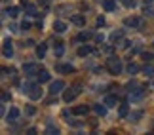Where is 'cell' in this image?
I'll return each mask as SVG.
<instances>
[{"label":"cell","mask_w":154,"mask_h":135,"mask_svg":"<svg viewBox=\"0 0 154 135\" xmlns=\"http://www.w3.org/2000/svg\"><path fill=\"white\" fill-rule=\"evenodd\" d=\"M112 40H114V42H116V40H120L122 38V31H116V32H112V36H110Z\"/></svg>","instance_id":"f1b7e54d"},{"label":"cell","mask_w":154,"mask_h":135,"mask_svg":"<svg viewBox=\"0 0 154 135\" xmlns=\"http://www.w3.org/2000/svg\"><path fill=\"white\" fill-rule=\"evenodd\" d=\"M38 82H40V84H46V82H50V72H48L46 69L38 70Z\"/></svg>","instance_id":"ba28073f"},{"label":"cell","mask_w":154,"mask_h":135,"mask_svg":"<svg viewBox=\"0 0 154 135\" xmlns=\"http://www.w3.org/2000/svg\"><path fill=\"white\" fill-rule=\"evenodd\" d=\"M17 118H19V109L11 107V109H10V112L6 114V120H8V122H15Z\"/></svg>","instance_id":"8992f818"},{"label":"cell","mask_w":154,"mask_h":135,"mask_svg":"<svg viewBox=\"0 0 154 135\" xmlns=\"http://www.w3.org/2000/svg\"><path fill=\"white\" fill-rule=\"evenodd\" d=\"M103 6H105V10H106V11H114L116 2H114V0H103Z\"/></svg>","instance_id":"ac0fdd59"},{"label":"cell","mask_w":154,"mask_h":135,"mask_svg":"<svg viewBox=\"0 0 154 135\" xmlns=\"http://www.w3.org/2000/svg\"><path fill=\"white\" fill-rule=\"evenodd\" d=\"M53 29H55V32H65L67 31V25H65L63 21H55L53 23Z\"/></svg>","instance_id":"e0dca14e"},{"label":"cell","mask_w":154,"mask_h":135,"mask_svg":"<svg viewBox=\"0 0 154 135\" xmlns=\"http://www.w3.org/2000/svg\"><path fill=\"white\" fill-rule=\"evenodd\" d=\"M34 44V40H27V42H23V46H32Z\"/></svg>","instance_id":"f35d334b"},{"label":"cell","mask_w":154,"mask_h":135,"mask_svg":"<svg viewBox=\"0 0 154 135\" xmlns=\"http://www.w3.org/2000/svg\"><path fill=\"white\" fill-rule=\"evenodd\" d=\"M53 54H55V57H61L65 54V46L61 42H57V40H55V46H53Z\"/></svg>","instance_id":"30bf717a"},{"label":"cell","mask_w":154,"mask_h":135,"mask_svg":"<svg viewBox=\"0 0 154 135\" xmlns=\"http://www.w3.org/2000/svg\"><path fill=\"white\" fill-rule=\"evenodd\" d=\"M143 95H145V90L143 87H135V90H131L129 91V101H139V99H143Z\"/></svg>","instance_id":"277c9868"},{"label":"cell","mask_w":154,"mask_h":135,"mask_svg":"<svg viewBox=\"0 0 154 135\" xmlns=\"http://www.w3.org/2000/svg\"><path fill=\"white\" fill-rule=\"evenodd\" d=\"M126 25L128 27H139L141 25V19H139V17H128V19H126Z\"/></svg>","instance_id":"5bb4252c"},{"label":"cell","mask_w":154,"mask_h":135,"mask_svg":"<svg viewBox=\"0 0 154 135\" xmlns=\"http://www.w3.org/2000/svg\"><path fill=\"white\" fill-rule=\"evenodd\" d=\"M128 72L131 74V76L137 74L139 72V65H137V63H129V65H128Z\"/></svg>","instance_id":"7402d4cb"},{"label":"cell","mask_w":154,"mask_h":135,"mask_svg":"<svg viewBox=\"0 0 154 135\" xmlns=\"http://www.w3.org/2000/svg\"><path fill=\"white\" fill-rule=\"evenodd\" d=\"M152 2V0H145V4H150Z\"/></svg>","instance_id":"60d3db41"},{"label":"cell","mask_w":154,"mask_h":135,"mask_svg":"<svg viewBox=\"0 0 154 135\" xmlns=\"http://www.w3.org/2000/svg\"><path fill=\"white\" fill-rule=\"evenodd\" d=\"M70 23H74V25L82 27V25H84V23H86V19H84V17H82V15H72V17H70Z\"/></svg>","instance_id":"2e32d148"},{"label":"cell","mask_w":154,"mask_h":135,"mask_svg":"<svg viewBox=\"0 0 154 135\" xmlns=\"http://www.w3.org/2000/svg\"><path fill=\"white\" fill-rule=\"evenodd\" d=\"M122 2L126 4V6H133V0H122Z\"/></svg>","instance_id":"74e56055"},{"label":"cell","mask_w":154,"mask_h":135,"mask_svg":"<svg viewBox=\"0 0 154 135\" xmlns=\"http://www.w3.org/2000/svg\"><path fill=\"white\" fill-rule=\"evenodd\" d=\"M29 95H31V99H40V97H42V90H40V86L34 84L32 90L29 91Z\"/></svg>","instance_id":"9c48e42d"},{"label":"cell","mask_w":154,"mask_h":135,"mask_svg":"<svg viewBox=\"0 0 154 135\" xmlns=\"http://www.w3.org/2000/svg\"><path fill=\"white\" fill-rule=\"evenodd\" d=\"M141 116H143V112H141V110H137V112H133L131 116H129V118H131V120H135V122H137V120L141 118Z\"/></svg>","instance_id":"83f0119b"},{"label":"cell","mask_w":154,"mask_h":135,"mask_svg":"<svg viewBox=\"0 0 154 135\" xmlns=\"http://www.w3.org/2000/svg\"><path fill=\"white\" fill-rule=\"evenodd\" d=\"M6 14H8L10 17H17V14H19V8H17V6H11V8L6 10Z\"/></svg>","instance_id":"cb8c5ba5"},{"label":"cell","mask_w":154,"mask_h":135,"mask_svg":"<svg viewBox=\"0 0 154 135\" xmlns=\"http://www.w3.org/2000/svg\"><path fill=\"white\" fill-rule=\"evenodd\" d=\"M91 51H93V50L90 48V46H82V48H78V55H80V57H86L88 54H91Z\"/></svg>","instance_id":"d6986e66"},{"label":"cell","mask_w":154,"mask_h":135,"mask_svg":"<svg viewBox=\"0 0 154 135\" xmlns=\"http://www.w3.org/2000/svg\"><path fill=\"white\" fill-rule=\"evenodd\" d=\"M145 74L146 76H154V69L152 67H145Z\"/></svg>","instance_id":"1f68e13d"},{"label":"cell","mask_w":154,"mask_h":135,"mask_svg":"<svg viewBox=\"0 0 154 135\" xmlns=\"http://www.w3.org/2000/svg\"><path fill=\"white\" fill-rule=\"evenodd\" d=\"M21 27L27 31V29H31V23H29V21H23V23H21Z\"/></svg>","instance_id":"e575fe53"},{"label":"cell","mask_w":154,"mask_h":135,"mask_svg":"<svg viewBox=\"0 0 154 135\" xmlns=\"http://www.w3.org/2000/svg\"><path fill=\"white\" fill-rule=\"evenodd\" d=\"M63 87H65V82L63 80H55V82H51V86H50V93L51 95H57V93L63 91Z\"/></svg>","instance_id":"3957f363"},{"label":"cell","mask_w":154,"mask_h":135,"mask_svg":"<svg viewBox=\"0 0 154 135\" xmlns=\"http://www.w3.org/2000/svg\"><path fill=\"white\" fill-rule=\"evenodd\" d=\"M106 69H109L110 74H120L122 72V61L118 59V57H109V61H106Z\"/></svg>","instance_id":"6da1fadb"},{"label":"cell","mask_w":154,"mask_h":135,"mask_svg":"<svg viewBox=\"0 0 154 135\" xmlns=\"http://www.w3.org/2000/svg\"><path fill=\"white\" fill-rule=\"evenodd\" d=\"M34 133H36V130H34V127H29V130H27V135H34Z\"/></svg>","instance_id":"8d00e7d4"},{"label":"cell","mask_w":154,"mask_h":135,"mask_svg":"<svg viewBox=\"0 0 154 135\" xmlns=\"http://www.w3.org/2000/svg\"><path fill=\"white\" fill-rule=\"evenodd\" d=\"M128 114H129V107L126 103H122L120 109H118V116H120V118H128Z\"/></svg>","instance_id":"8fae6325"},{"label":"cell","mask_w":154,"mask_h":135,"mask_svg":"<svg viewBox=\"0 0 154 135\" xmlns=\"http://www.w3.org/2000/svg\"><path fill=\"white\" fill-rule=\"evenodd\" d=\"M50 2H51V0H40V4H44V6H48Z\"/></svg>","instance_id":"ab89813d"},{"label":"cell","mask_w":154,"mask_h":135,"mask_svg":"<svg viewBox=\"0 0 154 135\" xmlns=\"http://www.w3.org/2000/svg\"><path fill=\"white\" fill-rule=\"evenodd\" d=\"M88 107H84V105H80V107H76V109H72V114H76V116H86L88 114Z\"/></svg>","instance_id":"7c38bea8"},{"label":"cell","mask_w":154,"mask_h":135,"mask_svg":"<svg viewBox=\"0 0 154 135\" xmlns=\"http://www.w3.org/2000/svg\"><path fill=\"white\" fill-rule=\"evenodd\" d=\"M34 112H36V110H34V107H27V109H25V114H27V116H32Z\"/></svg>","instance_id":"f546056e"},{"label":"cell","mask_w":154,"mask_h":135,"mask_svg":"<svg viewBox=\"0 0 154 135\" xmlns=\"http://www.w3.org/2000/svg\"><path fill=\"white\" fill-rule=\"evenodd\" d=\"M8 101H10V93L4 91V93H2V103H8Z\"/></svg>","instance_id":"836d02e7"},{"label":"cell","mask_w":154,"mask_h":135,"mask_svg":"<svg viewBox=\"0 0 154 135\" xmlns=\"http://www.w3.org/2000/svg\"><path fill=\"white\" fill-rule=\"evenodd\" d=\"M82 91V87L80 86H74V87H70V90H67L63 93V101L65 103H70V101H74L76 97H78V93Z\"/></svg>","instance_id":"7a4b0ae2"},{"label":"cell","mask_w":154,"mask_h":135,"mask_svg":"<svg viewBox=\"0 0 154 135\" xmlns=\"http://www.w3.org/2000/svg\"><path fill=\"white\" fill-rule=\"evenodd\" d=\"M23 72H25V74H29V76H32L34 72H38V67L34 65V63H27V65L23 67Z\"/></svg>","instance_id":"52a82bcc"},{"label":"cell","mask_w":154,"mask_h":135,"mask_svg":"<svg viewBox=\"0 0 154 135\" xmlns=\"http://www.w3.org/2000/svg\"><path fill=\"white\" fill-rule=\"evenodd\" d=\"M11 54H14L11 42H10V38H6V40H4V46H2V55H4V57H11Z\"/></svg>","instance_id":"5b68a950"},{"label":"cell","mask_w":154,"mask_h":135,"mask_svg":"<svg viewBox=\"0 0 154 135\" xmlns=\"http://www.w3.org/2000/svg\"><path fill=\"white\" fill-rule=\"evenodd\" d=\"M135 87H139V84H137V82H129V84H128V91L135 90Z\"/></svg>","instance_id":"4dcf8cb0"},{"label":"cell","mask_w":154,"mask_h":135,"mask_svg":"<svg viewBox=\"0 0 154 135\" xmlns=\"http://www.w3.org/2000/svg\"><path fill=\"white\" fill-rule=\"evenodd\" d=\"M46 133H48V135H57L59 130H57V127H53V126H48V127H46Z\"/></svg>","instance_id":"484cf974"},{"label":"cell","mask_w":154,"mask_h":135,"mask_svg":"<svg viewBox=\"0 0 154 135\" xmlns=\"http://www.w3.org/2000/svg\"><path fill=\"white\" fill-rule=\"evenodd\" d=\"M25 10H27L29 15H36L38 14V10H36V6H34V4H25Z\"/></svg>","instance_id":"44dd1931"},{"label":"cell","mask_w":154,"mask_h":135,"mask_svg":"<svg viewBox=\"0 0 154 135\" xmlns=\"http://www.w3.org/2000/svg\"><path fill=\"white\" fill-rule=\"evenodd\" d=\"M143 59H145V61H152L154 55H152V54H143Z\"/></svg>","instance_id":"d6a6232c"},{"label":"cell","mask_w":154,"mask_h":135,"mask_svg":"<svg viewBox=\"0 0 154 135\" xmlns=\"http://www.w3.org/2000/svg\"><path fill=\"white\" fill-rule=\"evenodd\" d=\"M93 110L99 116H106V107H103V105H93Z\"/></svg>","instance_id":"ffe728a7"},{"label":"cell","mask_w":154,"mask_h":135,"mask_svg":"<svg viewBox=\"0 0 154 135\" xmlns=\"http://www.w3.org/2000/svg\"><path fill=\"white\" fill-rule=\"evenodd\" d=\"M97 25H99V27L105 25V17H97Z\"/></svg>","instance_id":"d590c367"},{"label":"cell","mask_w":154,"mask_h":135,"mask_svg":"<svg viewBox=\"0 0 154 135\" xmlns=\"http://www.w3.org/2000/svg\"><path fill=\"white\" fill-rule=\"evenodd\" d=\"M116 103H118V97L116 95H106L105 97V105H106V107H114Z\"/></svg>","instance_id":"9a60e30c"},{"label":"cell","mask_w":154,"mask_h":135,"mask_svg":"<svg viewBox=\"0 0 154 135\" xmlns=\"http://www.w3.org/2000/svg\"><path fill=\"white\" fill-rule=\"evenodd\" d=\"M57 70L63 74H70V72H74V67L72 65H57Z\"/></svg>","instance_id":"4fadbf2b"},{"label":"cell","mask_w":154,"mask_h":135,"mask_svg":"<svg viewBox=\"0 0 154 135\" xmlns=\"http://www.w3.org/2000/svg\"><path fill=\"white\" fill-rule=\"evenodd\" d=\"M90 38H91V32H88V31L80 32L78 36H76V40H90Z\"/></svg>","instance_id":"d4e9b609"},{"label":"cell","mask_w":154,"mask_h":135,"mask_svg":"<svg viewBox=\"0 0 154 135\" xmlns=\"http://www.w3.org/2000/svg\"><path fill=\"white\" fill-rule=\"evenodd\" d=\"M32 86H34V84H32V82H27V84H23V87H21V90H23V91H25V93H29V91H31V90H32Z\"/></svg>","instance_id":"4316f807"},{"label":"cell","mask_w":154,"mask_h":135,"mask_svg":"<svg viewBox=\"0 0 154 135\" xmlns=\"http://www.w3.org/2000/svg\"><path fill=\"white\" fill-rule=\"evenodd\" d=\"M46 50H48V46H46V44H40L38 48H36V55L40 57V59H42V57L46 55Z\"/></svg>","instance_id":"603a6c76"}]
</instances>
